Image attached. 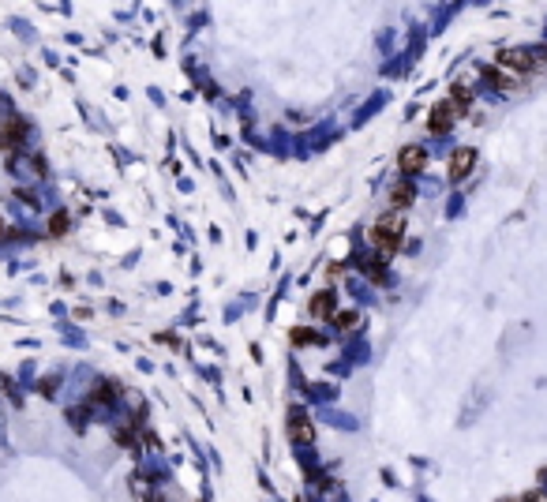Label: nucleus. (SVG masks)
Returning a JSON list of instances; mask_svg holds the SVG:
<instances>
[{
	"label": "nucleus",
	"instance_id": "f257e3e1",
	"mask_svg": "<svg viewBox=\"0 0 547 502\" xmlns=\"http://www.w3.org/2000/svg\"><path fill=\"white\" fill-rule=\"evenodd\" d=\"M401 240H405V218L401 214H383L379 221H375L371 244L379 247L383 255H394V251L401 247Z\"/></svg>",
	"mask_w": 547,
	"mask_h": 502
},
{
	"label": "nucleus",
	"instance_id": "f03ea898",
	"mask_svg": "<svg viewBox=\"0 0 547 502\" xmlns=\"http://www.w3.org/2000/svg\"><path fill=\"white\" fill-rule=\"evenodd\" d=\"M473 165H476V150L473 147H461V150L450 154V177L453 180H465L468 173H473Z\"/></svg>",
	"mask_w": 547,
	"mask_h": 502
},
{
	"label": "nucleus",
	"instance_id": "7ed1b4c3",
	"mask_svg": "<svg viewBox=\"0 0 547 502\" xmlns=\"http://www.w3.org/2000/svg\"><path fill=\"white\" fill-rule=\"evenodd\" d=\"M458 113H461V101H439L432 109V131H446L458 121Z\"/></svg>",
	"mask_w": 547,
	"mask_h": 502
},
{
	"label": "nucleus",
	"instance_id": "20e7f679",
	"mask_svg": "<svg viewBox=\"0 0 547 502\" xmlns=\"http://www.w3.org/2000/svg\"><path fill=\"white\" fill-rule=\"evenodd\" d=\"M289 439L293 442H311V439H315V431H311V420L300 413V408H289Z\"/></svg>",
	"mask_w": 547,
	"mask_h": 502
},
{
	"label": "nucleus",
	"instance_id": "39448f33",
	"mask_svg": "<svg viewBox=\"0 0 547 502\" xmlns=\"http://www.w3.org/2000/svg\"><path fill=\"white\" fill-rule=\"evenodd\" d=\"M424 165H427V150L424 147H405L397 154V169H401V173H420Z\"/></svg>",
	"mask_w": 547,
	"mask_h": 502
},
{
	"label": "nucleus",
	"instance_id": "423d86ee",
	"mask_svg": "<svg viewBox=\"0 0 547 502\" xmlns=\"http://www.w3.org/2000/svg\"><path fill=\"white\" fill-rule=\"evenodd\" d=\"M390 203H394V206H409V203H412V184L397 180L394 188H390Z\"/></svg>",
	"mask_w": 547,
	"mask_h": 502
},
{
	"label": "nucleus",
	"instance_id": "0eeeda50",
	"mask_svg": "<svg viewBox=\"0 0 547 502\" xmlns=\"http://www.w3.org/2000/svg\"><path fill=\"white\" fill-rule=\"evenodd\" d=\"M327 311H330V293H319L315 300H311V315H315V319H322Z\"/></svg>",
	"mask_w": 547,
	"mask_h": 502
},
{
	"label": "nucleus",
	"instance_id": "6e6552de",
	"mask_svg": "<svg viewBox=\"0 0 547 502\" xmlns=\"http://www.w3.org/2000/svg\"><path fill=\"white\" fill-rule=\"evenodd\" d=\"M356 319H360L356 311H345V315H337V326H342V330H353V326H356Z\"/></svg>",
	"mask_w": 547,
	"mask_h": 502
},
{
	"label": "nucleus",
	"instance_id": "1a4fd4ad",
	"mask_svg": "<svg viewBox=\"0 0 547 502\" xmlns=\"http://www.w3.org/2000/svg\"><path fill=\"white\" fill-rule=\"evenodd\" d=\"M293 341H315V334L311 330H293Z\"/></svg>",
	"mask_w": 547,
	"mask_h": 502
},
{
	"label": "nucleus",
	"instance_id": "9d476101",
	"mask_svg": "<svg viewBox=\"0 0 547 502\" xmlns=\"http://www.w3.org/2000/svg\"><path fill=\"white\" fill-rule=\"evenodd\" d=\"M521 502H547V491H529Z\"/></svg>",
	"mask_w": 547,
	"mask_h": 502
},
{
	"label": "nucleus",
	"instance_id": "9b49d317",
	"mask_svg": "<svg viewBox=\"0 0 547 502\" xmlns=\"http://www.w3.org/2000/svg\"><path fill=\"white\" fill-rule=\"evenodd\" d=\"M64 229H68V218L57 214V218H53V233H64Z\"/></svg>",
	"mask_w": 547,
	"mask_h": 502
},
{
	"label": "nucleus",
	"instance_id": "f8f14e48",
	"mask_svg": "<svg viewBox=\"0 0 547 502\" xmlns=\"http://www.w3.org/2000/svg\"><path fill=\"white\" fill-rule=\"evenodd\" d=\"M499 502H517V498H499Z\"/></svg>",
	"mask_w": 547,
	"mask_h": 502
},
{
	"label": "nucleus",
	"instance_id": "ddd939ff",
	"mask_svg": "<svg viewBox=\"0 0 547 502\" xmlns=\"http://www.w3.org/2000/svg\"><path fill=\"white\" fill-rule=\"evenodd\" d=\"M0 233H4V225H0Z\"/></svg>",
	"mask_w": 547,
	"mask_h": 502
}]
</instances>
